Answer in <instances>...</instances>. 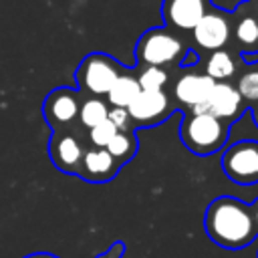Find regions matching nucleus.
Instances as JSON below:
<instances>
[{
	"label": "nucleus",
	"mask_w": 258,
	"mask_h": 258,
	"mask_svg": "<svg viewBox=\"0 0 258 258\" xmlns=\"http://www.w3.org/2000/svg\"><path fill=\"white\" fill-rule=\"evenodd\" d=\"M208 236L224 248L248 246L256 234L252 210L234 198H218L208 206L204 220Z\"/></svg>",
	"instance_id": "nucleus-1"
},
{
	"label": "nucleus",
	"mask_w": 258,
	"mask_h": 258,
	"mask_svg": "<svg viewBox=\"0 0 258 258\" xmlns=\"http://www.w3.org/2000/svg\"><path fill=\"white\" fill-rule=\"evenodd\" d=\"M228 139V125L210 113H189L181 125V141L198 155H210L222 149Z\"/></svg>",
	"instance_id": "nucleus-2"
},
{
	"label": "nucleus",
	"mask_w": 258,
	"mask_h": 258,
	"mask_svg": "<svg viewBox=\"0 0 258 258\" xmlns=\"http://www.w3.org/2000/svg\"><path fill=\"white\" fill-rule=\"evenodd\" d=\"M123 73L121 64L105 54V52H91L87 54L79 69H77V85H79V91L87 97H103L109 93L111 85L115 83V79Z\"/></svg>",
	"instance_id": "nucleus-3"
},
{
	"label": "nucleus",
	"mask_w": 258,
	"mask_h": 258,
	"mask_svg": "<svg viewBox=\"0 0 258 258\" xmlns=\"http://www.w3.org/2000/svg\"><path fill=\"white\" fill-rule=\"evenodd\" d=\"M185 52L183 42L165 28H151L147 30L135 48L137 60L147 67H165L181 58Z\"/></svg>",
	"instance_id": "nucleus-4"
},
{
	"label": "nucleus",
	"mask_w": 258,
	"mask_h": 258,
	"mask_svg": "<svg viewBox=\"0 0 258 258\" xmlns=\"http://www.w3.org/2000/svg\"><path fill=\"white\" fill-rule=\"evenodd\" d=\"M224 173L242 185L258 183V141H238L222 155Z\"/></svg>",
	"instance_id": "nucleus-5"
},
{
	"label": "nucleus",
	"mask_w": 258,
	"mask_h": 258,
	"mask_svg": "<svg viewBox=\"0 0 258 258\" xmlns=\"http://www.w3.org/2000/svg\"><path fill=\"white\" fill-rule=\"evenodd\" d=\"M81 101H83V93L79 89H71V87L52 89L42 103L44 121L52 129L71 127L79 117Z\"/></svg>",
	"instance_id": "nucleus-6"
},
{
	"label": "nucleus",
	"mask_w": 258,
	"mask_h": 258,
	"mask_svg": "<svg viewBox=\"0 0 258 258\" xmlns=\"http://www.w3.org/2000/svg\"><path fill=\"white\" fill-rule=\"evenodd\" d=\"M85 149L87 147L83 145L79 133L73 131V125L64 129H52V135L48 139V155L56 169L77 175Z\"/></svg>",
	"instance_id": "nucleus-7"
},
{
	"label": "nucleus",
	"mask_w": 258,
	"mask_h": 258,
	"mask_svg": "<svg viewBox=\"0 0 258 258\" xmlns=\"http://www.w3.org/2000/svg\"><path fill=\"white\" fill-rule=\"evenodd\" d=\"M169 111H171V101L163 89L161 91H139L137 97L127 107L129 119H133L135 123H145V125H153L165 119Z\"/></svg>",
	"instance_id": "nucleus-8"
},
{
	"label": "nucleus",
	"mask_w": 258,
	"mask_h": 258,
	"mask_svg": "<svg viewBox=\"0 0 258 258\" xmlns=\"http://www.w3.org/2000/svg\"><path fill=\"white\" fill-rule=\"evenodd\" d=\"M240 109H242V95L238 93V89L234 85H230L228 81H220L214 85L206 103L200 105L191 113H210L222 121H230V119L238 117Z\"/></svg>",
	"instance_id": "nucleus-9"
},
{
	"label": "nucleus",
	"mask_w": 258,
	"mask_h": 258,
	"mask_svg": "<svg viewBox=\"0 0 258 258\" xmlns=\"http://www.w3.org/2000/svg\"><path fill=\"white\" fill-rule=\"evenodd\" d=\"M194 40L200 48L206 50H220L230 40V22L224 14L216 10H208L200 22L191 28Z\"/></svg>",
	"instance_id": "nucleus-10"
},
{
	"label": "nucleus",
	"mask_w": 258,
	"mask_h": 258,
	"mask_svg": "<svg viewBox=\"0 0 258 258\" xmlns=\"http://www.w3.org/2000/svg\"><path fill=\"white\" fill-rule=\"evenodd\" d=\"M119 167H121V163L105 147H87L77 175L87 181H93V183H103V181L113 179L117 175Z\"/></svg>",
	"instance_id": "nucleus-11"
},
{
	"label": "nucleus",
	"mask_w": 258,
	"mask_h": 258,
	"mask_svg": "<svg viewBox=\"0 0 258 258\" xmlns=\"http://www.w3.org/2000/svg\"><path fill=\"white\" fill-rule=\"evenodd\" d=\"M208 10L210 0H163L161 6L165 22L177 30H191Z\"/></svg>",
	"instance_id": "nucleus-12"
},
{
	"label": "nucleus",
	"mask_w": 258,
	"mask_h": 258,
	"mask_svg": "<svg viewBox=\"0 0 258 258\" xmlns=\"http://www.w3.org/2000/svg\"><path fill=\"white\" fill-rule=\"evenodd\" d=\"M214 85L216 81L206 73H185L177 79L173 87V95L183 107H187L189 111H196L200 105L206 103Z\"/></svg>",
	"instance_id": "nucleus-13"
},
{
	"label": "nucleus",
	"mask_w": 258,
	"mask_h": 258,
	"mask_svg": "<svg viewBox=\"0 0 258 258\" xmlns=\"http://www.w3.org/2000/svg\"><path fill=\"white\" fill-rule=\"evenodd\" d=\"M139 91H141V87L137 83V77L121 73L115 79V83L111 85V89H109V93L105 97H107V103L111 107H123V109H127L129 103L137 97Z\"/></svg>",
	"instance_id": "nucleus-14"
},
{
	"label": "nucleus",
	"mask_w": 258,
	"mask_h": 258,
	"mask_svg": "<svg viewBox=\"0 0 258 258\" xmlns=\"http://www.w3.org/2000/svg\"><path fill=\"white\" fill-rule=\"evenodd\" d=\"M107 113H109V103L105 99H101V97H85L83 95L77 121L85 129H91V127L99 125L101 121H105L107 119Z\"/></svg>",
	"instance_id": "nucleus-15"
},
{
	"label": "nucleus",
	"mask_w": 258,
	"mask_h": 258,
	"mask_svg": "<svg viewBox=\"0 0 258 258\" xmlns=\"http://www.w3.org/2000/svg\"><path fill=\"white\" fill-rule=\"evenodd\" d=\"M236 73V60L228 50H212L210 58L206 60V75L212 77L216 83L228 81Z\"/></svg>",
	"instance_id": "nucleus-16"
},
{
	"label": "nucleus",
	"mask_w": 258,
	"mask_h": 258,
	"mask_svg": "<svg viewBox=\"0 0 258 258\" xmlns=\"http://www.w3.org/2000/svg\"><path fill=\"white\" fill-rule=\"evenodd\" d=\"M105 149H107L119 163H123V161H127L129 157H133V153H135V149H137V141H135L133 133L117 131V133L113 135V139L105 145Z\"/></svg>",
	"instance_id": "nucleus-17"
},
{
	"label": "nucleus",
	"mask_w": 258,
	"mask_h": 258,
	"mask_svg": "<svg viewBox=\"0 0 258 258\" xmlns=\"http://www.w3.org/2000/svg\"><path fill=\"white\" fill-rule=\"evenodd\" d=\"M167 71L163 67H145L139 77H137V83L141 87V91H161L165 85H167Z\"/></svg>",
	"instance_id": "nucleus-18"
},
{
	"label": "nucleus",
	"mask_w": 258,
	"mask_h": 258,
	"mask_svg": "<svg viewBox=\"0 0 258 258\" xmlns=\"http://www.w3.org/2000/svg\"><path fill=\"white\" fill-rule=\"evenodd\" d=\"M117 131H119V129H117L109 119H105V121H101L99 125L87 129V139H89L91 147H105V145L113 139V135H115Z\"/></svg>",
	"instance_id": "nucleus-19"
},
{
	"label": "nucleus",
	"mask_w": 258,
	"mask_h": 258,
	"mask_svg": "<svg viewBox=\"0 0 258 258\" xmlns=\"http://www.w3.org/2000/svg\"><path fill=\"white\" fill-rule=\"evenodd\" d=\"M236 40L244 46H252L258 42V20L254 16H244L236 24Z\"/></svg>",
	"instance_id": "nucleus-20"
},
{
	"label": "nucleus",
	"mask_w": 258,
	"mask_h": 258,
	"mask_svg": "<svg viewBox=\"0 0 258 258\" xmlns=\"http://www.w3.org/2000/svg\"><path fill=\"white\" fill-rule=\"evenodd\" d=\"M238 93L242 95V99L248 101H258V71H250L244 73L238 81Z\"/></svg>",
	"instance_id": "nucleus-21"
},
{
	"label": "nucleus",
	"mask_w": 258,
	"mask_h": 258,
	"mask_svg": "<svg viewBox=\"0 0 258 258\" xmlns=\"http://www.w3.org/2000/svg\"><path fill=\"white\" fill-rule=\"evenodd\" d=\"M107 119H109L119 131H125V129L129 127V113H127V109H123V107H109Z\"/></svg>",
	"instance_id": "nucleus-22"
},
{
	"label": "nucleus",
	"mask_w": 258,
	"mask_h": 258,
	"mask_svg": "<svg viewBox=\"0 0 258 258\" xmlns=\"http://www.w3.org/2000/svg\"><path fill=\"white\" fill-rule=\"evenodd\" d=\"M121 254H123V244H115L113 248H109V252L101 254L99 258H119Z\"/></svg>",
	"instance_id": "nucleus-23"
},
{
	"label": "nucleus",
	"mask_w": 258,
	"mask_h": 258,
	"mask_svg": "<svg viewBox=\"0 0 258 258\" xmlns=\"http://www.w3.org/2000/svg\"><path fill=\"white\" fill-rule=\"evenodd\" d=\"M24 258H58V256L48 254V252H32V254H28V256H24Z\"/></svg>",
	"instance_id": "nucleus-24"
},
{
	"label": "nucleus",
	"mask_w": 258,
	"mask_h": 258,
	"mask_svg": "<svg viewBox=\"0 0 258 258\" xmlns=\"http://www.w3.org/2000/svg\"><path fill=\"white\" fill-rule=\"evenodd\" d=\"M252 210V218H254V222H258V202L254 204V208H250Z\"/></svg>",
	"instance_id": "nucleus-25"
},
{
	"label": "nucleus",
	"mask_w": 258,
	"mask_h": 258,
	"mask_svg": "<svg viewBox=\"0 0 258 258\" xmlns=\"http://www.w3.org/2000/svg\"><path fill=\"white\" fill-rule=\"evenodd\" d=\"M254 121H256V125H258V101H256V105H254Z\"/></svg>",
	"instance_id": "nucleus-26"
}]
</instances>
